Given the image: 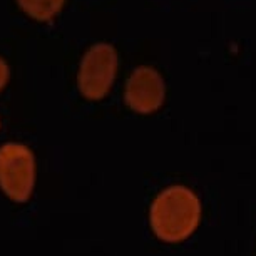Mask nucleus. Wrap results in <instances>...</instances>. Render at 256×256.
<instances>
[{"instance_id": "obj_2", "label": "nucleus", "mask_w": 256, "mask_h": 256, "mask_svg": "<svg viewBox=\"0 0 256 256\" xmlns=\"http://www.w3.org/2000/svg\"><path fill=\"white\" fill-rule=\"evenodd\" d=\"M36 184V159L24 144L8 142L0 148V188L16 202H26Z\"/></svg>"}, {"instance_id": "obj_4", "label": "nucleus", "mask_w": 256, "mask_h": 256, "mask_svg": "<svg viewBox=\"0 0 256 256\" xmlns=\"http://www.w3.org/2000/svg\"><path fill=\"white\" fill-rule=\"evenodd\" d=\"M126 102L139 114H151L164 102L166 88L161 74L152 67L141 66L129 77L126 84Z\"/></svg>"}, {"instance_id": "obj_3", "label": "nucleus", "mask_w": 256, "mask_h": 256, "mask_svg": "<svg viewBox=\"0 0 256 256\" xmlns=\"http://www.w3.org/2000/svg\"><path fill=\"white\" fill-rule=\"evenodd\" d=\"M118 72V54L109 44H96L82 57L77 84L84 98L98 100L109 92Z\"/></svg>"}, {"instance_id": "obj_1", "label": "nucleus", "mask_w": 256, "mask_h": 256, "mask_svg": "<svg viewBox=\"0 0 256 256\" xmlns=\"http://www.w3.org/2000/svg\"><path fill=\"white\" fill-rule=\"evenodd\" d=\"M201 220V202L190 188L174 184L162 190L152 201L149 223L161 241L181 243L194 233Z\"/></svg>"}, {"instance_id": "obj_6", "label": "nucleus", "mask_w": 256, "mask_h": 256, "mask_svg": "<svg viewBox=\"0 0 256 256\" xmlns=\"http://www.w3.org/2000/svg\"><path fill=\"white\" fill-rule=\"evenodd\" d=\"M8 66H7V62L4 60V59H0V90L4 89V86L7 84V80H8Z\"/></svg>"}, {"instance_id": "obj_5", "label": "nucleus", "mask_w": 256, "mask_h": 256, "mask_svg": "<svg viewBox=\"0 0 256 256\" xmlns=\"http://www.w3.org/2000/svg\"><path fill=\"white\" fill-rule=\"evenodd\" d=\"M24 12L37 20H50L64 6V0H17Z\"/></svg>"}]
</instances>
